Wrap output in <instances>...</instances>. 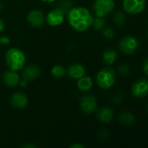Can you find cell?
<instances>
[{"instance_id":"25","label":"cell","mask_w":148,"mask_h":148,"mask_svg":"<svg viewBox=\"0 0 148 148\" xmlns=\"http://www.w3.org/2000/svg\"><path fill=\"white\" fill-rule=\"evenodd\" d=\"M122 101H123V96H122L121 94L119 93V94H117V95H114V97H113V102L114 103L119 104V103L122 102Z\"/></svg>"},{"instance_id":"29","label":"cell","mask_w":148,"mask_h":148,"mask_svg":"<svg viewBox=\"0 0 148 148\" xmlns=\"http://www.w3.org/2000/svg\"><path fill=\"white\" fill-rule=\"evenodd\" d=\"M21 147L23 148H35L36 146L35 145H31V144H25V145H23L21 146Z\"/></svg>"},{"instance_id":"23","label":"cell","mask_w":148,"mask_h":148,"mask_svg":"<svg viewBox=\"0 0 148 148\" xmlns=\"http://www.w3.org/2000/svg\"><path fill=\"white\" fill-rule=\"evenodd\" d=\"M115 33L113 29H112L111 27H106V28H103V36L106 38V39H112L113 38Z\"/></svg>"},{"instance_id":"11","label":"cell","mask_w":148,"mask_h":148,"mask_svg":"<svg viewBox=\"0 0 148 148\" xmlns=\"http://www.w3.org/2000/svg\"><path fill=\"white\" fill-rule=\"evenodd\" d=\"M10 103L12 108L17 109H23L26 107L28 103V97L25 94L22 92L14 93L10 100Z\"/></svg>"},{"instance_id":"30","label":"cell","mask_w":148,"mask_h":148,"mask_svg":"<svg viewBox=\"0 0 148 148\" xmlns=\"http://www.w3.org/2000/svg\"><path fill=\"white\" fill-rule=\"evenodd\" d=\"M27 82H28L27 81H25V80H23L21 82H19V83H18V84H19L21 87H23V88H25V87L27 86Z\"/></svg>"},{"instance_id":"8","label":"cell","mask_w":148,"mask_h":148,"mask_svg":"<svg viewBox=\"0 0 148 148\" xmlns=\"http://www.w3.org/2000/svg\"><path fill=\"white\" fill-rule=\"evenodd\" d=\"M132 94L136 98H144L148 95V79L140 78L132 85Z\"/></svg>"},{"instance_id":"34","label":"cell","mask_w":148,"mask_h":148,"mask_svg":"<svg viewBox=\"0 0 148 148\" xmlns=\"http://www.w3.org/2000/svg\"><path fill=\"white\" fill-rule=\"evenodd\" d=\"M147 113H148V107H147Z\"/></svg>"},{"instance_id":"31","label":"cell","mask_w":148,"mask_h":148,"mask_svg":"<svg viewBox=\"0 0 148 148\" xmlns=\"http://www.w3.org/2000/svg\"><path fill=\"white\" fill-rule=\"evenodd\" d=\"M4 29V23L2 19H0V33Z\"/></svg>"},{"instance_id":"9","label":"cell","mask_w":148,"mask_h":148,"mask_svg":"<svg viewBox=\"0 0 148 148\" xmlns=\"http://www.w3.org/2000/svg\"><path fill=\"white\" fill-rule=\"evenodd\" d=\"M65 14L58 8H55L51 10L45 16L46 23L51 27H57L63 23Z\"/></svg>"},{"instance_id":"19","label":"cell","mask_w":148,"mask_h":148,"mask_svg":"<svg viewBox=\"0 0 148 148\" xmlns=\"http://www.w3.org/2000/svg\"><path fill=\"white\" fill-rule=\"evenodd\" d=\"M113 22L119 27L124 26L126 24V18L125 14L121 11L116 12L113 16Z\"/></svg>"},{"instance_id":"14","label":"cell","mask_w":148,"mask_h":148,"mask_svg":"<svg viewBox=\"0 0 148 148\" xmlns=\"http://www.w3.org/2000/svg\"><path fill=\"white\" fill-rule=\"evenodd\" d=\"M39 75H40V69L34 64H31V65L26 66L22 72L23 79L27 81V82L34 81Z\"/></svg>"},{"instance_id":"27","label":"cell","mask_w":148,"mask_h":148,"mask_svg":"<svg viewBox=\"0 0 148 148\" xmlns=\"http://www.w3.org/2000/svg\"><path fill=\"white\" fill-rule=\"evenodd\" d=\"M143 70L145 72V74L148 75V57L144 61V63H143Z\"/></svg>"},{"instance_id":"24","label":"cell","mask_w":148,"mask_h":148,"mask_svg":"<svg viewBox=\"0 0 148 148\" xmlns=\"http://www.w3.org/2000/svg\"><path fill=\"white\" fill-rule=\"evenodd\" d=\"M130 71H131V69L127 64H121L119 67V72L121 75H124V76L128 75L130 74Z\"/></svg>"},{"instance_id":"4","label":"cell","mask_w":148,"mask_h":148,"mask_svg":"<svg viewBox=\"0 0 148 148\" xmlns=\"http://www.w3.org/2000/svg\"><path fill=\"white\" fill-rule=\"evenodd\" d=\"M115 8L113 0H95L92 5L93 11L96 16L105 17L109 15Z\"/></svg>"},{"instance_id":"3","label":"cell","mask_w":148,"mask_h":148,"mask_svg":"<svg viewBox=\"0 0 148 148\" xmlns=\"http://www.w3.org/2000/svg\"><path fill=\"white\" fill-rule=\"evenodd\" d=\"M116 82L115 71L110 68L106 67L99 70L96 75V82L98 86L102 89L111 88Z\"/></svg>"},{"instance_id":"12","label":"cell","mask_w":148,"mask_h":148,"mask_svg":"<svg viewBox=\"0 0 148 148\" xmlns=\"http://www.w3.org/2000/svg\"><path fill=\"white\" fill-rule=\"evenodd\" d=\"M20 82V78L17 71L14 70H7L3 75V82L6 87L14 88L18 85Z\"/></svg>"},{"instance_id":"5","label":"cell","mask_w":148,"mask_h":148,"mask_svg":"<svg viewBox=\"0 0 148 148\" xmlns=\"http://www.w3.org/2000/svg\"><path fill=\"white\" fill-rule=\"evenodd\" d=\"M139 47V41L133 36H126L119 42L120 50L126 55L133 54Z\"/></svg>"},{"instance_id":"20","label":"cell","mask_w":148,"mask_h":148,"mask_svg":"<svg viewBox=\"0 0 148 148\" xmlns=\"http://www.w3.org/2000/svg\"><path fill=\"white\" fill-rule=\"evenodd\" d=\"M51 72V75H52L53 77H55V78H62L65 75L66 70L61 65H55L54 67H52Z\"/></svg>"},{"instance_id":"16","label":"cell","mask_w":148,"mask_h":148,"mask_svg":"<svg viewBox=\"0 0 148 148\" xmlns=\"http://www.w3.org/2000/svg\"><path fill=\"white\" fill-rule=\"evenodd\" d=\"M77 86L81 92H88L92 89L93 86V82L91 77L84 75L78 80Z\"/></svg>"},{"instance_id":"15","label":"cell","mask_w":148,"mask_h":148,"mask_svg":"<svg viewBox=\"0 0 148 148\" xmlns=\"http://www.w3.org/2000/svg\"><path fill=\"white\" fill-rule=\"evenodd\" d=\"M97 118L102 123H109L113 118V110L110 107H103L98 111Z\"/></svg>"},{"instance_id":"10","label":"cell","mask_w":148,"mask_h":148,"mask_svg":"<svg viewBox=\"0 0 148 148\" xmlns=\"http://www.w3.org/2000/svg\"><path fill=\"white\" fill-rule=\"evenodd\" d=\"M27 22L35 28H39L43 26L45 22V16L43 11L39 10H32L27 15Z\"/></svg>"},{"instance_id":"1","label":"cell","mask_w":148,"mask_h":148,"mask_svg":"<svg viewBox=\"0 0 148 148\" xmlns=\"http://www.w3.org/2000/svg\"><path fill=\"white\" fill-rule=\"evenodd\" d=\"M66 17L69 25L79 32L87 30L93 22V16L89 10L82 6L72 7L66 13Z\"/></svg>"},{"instance_id":"28","label":"cell","mask_w":148,"mask_h":148,"mask_svg":"<svg viewBox=\"0 0 148 148\" xmlns=\"http://www.w3.org/2000/svg\"><path fill=\"white\" fill-rule=\"evenodd\" d=\"M70 148H84V146H82L80 144H78V143H74V144L70 146Z\"/></svg>"},{"instance_id":"21","label":"cell","mask_w":148,"mask_h":148,"mask_svg":"<svg viewBox=\"0 0 148 148\" xmlns=\"http://www.w3.org/2000/svg\"><path fill=\"white\" fill-rule=\"evenodd\" d=\"M72 7V3L71 0H61L57 6V8L60 9L65 14H66Z\"/></svg>"},{"instance_id":"2","label":"cell","mask_w":148,"mask_h":148,"mask_svg":"<svg viewBox=\"0 0 148 148\" xmlns=\"http://www.w3.org/2000/svg\"><path fill=\"white\" fill-rule=\"evenodd\" d=\"M4 61L9 69L18 71L24 68L26 62V56L21 49L17 48H10L5 53Z\"/></svg>"},{"instance_id":"18","label":"cell","mask_w":148,"mask_h":148,"mask_svg":"<svg viewBox=\"0 0 148 148\" xmlns=\"http://www.w3.org/2000/svg\"><path fill=\"white\" fill-rule=\"evenodd\" d=\"M119 121L121 124L125 126H131L135 122V115L128 111H125L120 114Z\"/></svg>"},{"instance_id":"22","label":"cell","mask_w":148,"mask_h":148,"mask_svg":"<svg viewBox=\"0 0 148 148\" xmlns=\"http://www.w3.org/2000/svg\"><path fill=\"white\" fill-rule=\"evenodd\" d=\"M105 24H106V20L104 17H100V16H96L95 18L93 17L92 26H93L94 29L100 30L105 27Z\"/></svg>"},{"instance_id":"17","label":"cell","mask_w":148,"mask_h":148,"mask_svg":"<svg viewBox=\"0 0 148 148\" xmlns=\"http://www.w3.org/2000/svg\"><path fill=\"white\" fill-rule=\"evenodd\" d=\"M118 57L117 52L113 49H107L103 53V62L106 65H112L113 64Z\"/></svg>"},{"instance_id":"32","label":"cell","mask_w":148,"mask_h":148,"mask_svg":"<svg viewBox=\"0 0 148 148\" xmlns=\"http://www.w3.org/2000/svg\"><path fill=\"white\" fill-rule=\"evenodd\" d=\"M42 2H44V3H53L57 0H41Z\"/></svg>"},{"instance_id":"26","label":"cell","mask_w":148,"mask_h":148,"mask_svg":"<svg viewBox=\"0 0 148 148\" xmlns=\"http://www.w3.org/2000/svg\"><path fill=\"white\" fill-rule=\"evenodd\" d=\"M10 42V38H9L8 36H2L0 37V43H1L2 45L9 44Z\"/></svg>"},{"instance_id":"6","label":"cell","mask_w":148,"mask_h":148,"mask_svg":"<svg viewBox=\"0 0 148 148\" xmlns=\"http://www.w3.org/2000/svg\"><path fill=\"white\" fill-rule=\"evenodd\" d=\"M147 4V0H123V9L126 13L136 15L141 13Z\"/></svg>"},{"instance_id":"33","label":"cell","mask_w":148,"mask_h":148,"mask_svg":"<svg viewBox=\"0 0 148 148\" xmlns=\"http://www.w3.org/2000/svg\"><path fill=\"white\" fill-rule=\"evenodd\" d=\"M2 9H3V3L0 2V11L2 10Z\"/></svg>"},{"instance_id":"7","label":"cell","mask_w":148,"mask_h":148,"mask_svg":"<svg viewBox=\"0 0 148 148\" xmlns=\"http://www.w3.org/2000/svg\"><path fill=\"white\" fill-rule=\"evenodd\" d=\"M79 106L81 110L86 114H92L98 108V102L95 96L92 95H85L80 98Z\"/></svg>"},{"instance_id":"13","label":"cell","mask_w":148,"mask_h":148,"mask_svg":"<svg viewBox=\"0 0 148 148\" xmlns=\"http://www.w3.org/2000/svg\"><path fill=\"white\" fill-rule=\"evenodd\" d=\"M66 73L70 78L73 80H79L85 75V69L80 63H73L68 67Z\"/></svg>"}]
</instances>
